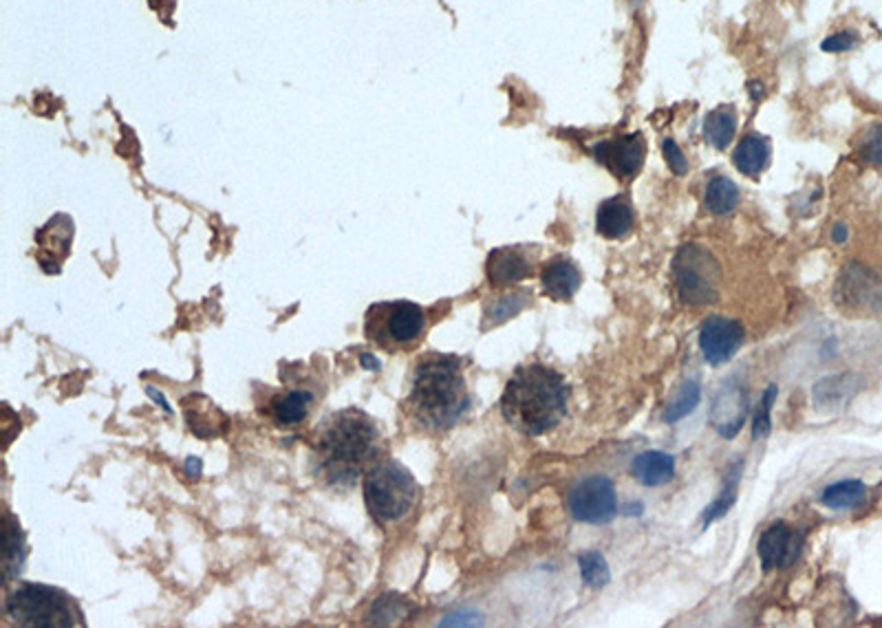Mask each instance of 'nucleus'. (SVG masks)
<instances>
[{
	"label": "nucleus",
	"mask_w": 882,
	"mask_h": 628,
	"mask_svg": "<svg viewBox=\"0 0 882 628\" xmlns=\"http://www.w3.org/2000/svg\"><path fill=\"white\" fill-rule=\"evenodd\" d=\"M737 479H739V470H737V474H733V479H730V483H728V487L724 490V494L717 498V501L708 507L706 510V514H704V527H708L711 525L713 521H717V518H722L728 510H730V505L735 503V492H737Z\"/></svg>",
	"instance_id": "nucleus-30"
},
{
	"label": "nucleus",
	"mask_w": 882,
	"mask_h": 628,
	"mask_svg": "<svg viewBox=\"0 0 882 628\" xmlns=\"http://www.w3.org/2000/svg\"><path fill=\"white\" fill-rule=\"evenodd\" d=\"M865 485L860 481H841L827 487L821 501L830 510H852L865 501Z\"/></svg>",
	"instance_id": "nucleus-25"
},
{
	"label": "nucleus",
	"mask_w": 882,
	"mask_h": 628,
	"mask_svg": "<svg viewBox=\"0 0 882 628\" xmlns=\"http://www.w3.org/2000/svg\"><path fill=\"white\" fill-rule=\"evenodd\" d=\"M631 472L642 485L649 487H658L669 483L675 474V459L671 454L666 452H658V450H649L636 457L631 465Z\"/></svg>",
	"instance_id": "nucleus-19"
},
{
	"label": "nucleus",
	"mask_w": 882,
	"mask_h": 628,
	"mask_svg": "<svg viewBox=\"0 0 882 628\" xmlns=\"http://www.w3.org/2000/svg\"><path fill=\"white\" fill-rule=\"evenodd\" d=\"M662 150H664L666 164H669V168L675 172V175H677V177L686 175V172H688V161H686V157H684V153H682V148L677 146V144L673 142V139H664Z\"/></svg>",
	"instance_id": "nucleus-32"
},
{
	"label": "nucleus",
	"mask_w": 882,
	"mask_h": 628,
	"mask_svg": "<svg viewBox=\"0 0 882 628\" xmlns=\"http://www.w3.org/2000/svg\"><path fill=\"white\" fill-rule=\"evenodd\" d=\"M858 155L865 164H882V124L869 128L865 133L863 142H860L858 148Z\"/></svg>",
	"instance_id": "nucleus-28"
},
{
	"label": "nucleus",
	"mask_w": 882,
	"mask_h": 628,
	"mask_svg": "<svg viewBox=\"0 0 882 628\" xmlns=\"http://www.w3.org/2000/svg\"><path fill=\"white\" fill-rule=\"evenodd\" d=\"M417 492L413 474L395 459L375 463L364 479L367 510L382 525L402 521L415 507Z\"/></svg>",
	"instance_id": "nucleus-5"
},
{
	"label": "nucleus",
	"mask_w": 882,
	"mask_h": 628,
	"mask_svg": "<svg viewBox=\"0 0 882 628\" xmlns=\"http://www.w3.org/2000/svg\"><path fill=\"white\" fill-rule=\"evenodd\" d=\"M744 338V327L737 320L713 316L702 324L699 346H702V353L708 364L722 366L739 351V346L744 344Z\"/></svg>",
	"instance_id": "nucleus-10"
},
{
	"label": "nucleus",
	"mask_w": 882,
	"mask_h": 628,
	"mask_svg": "<svg viewBox=\"0 0 882 628\" xmlns=\"http://www.w3.org/2000/svg\"><path fill=\"white\" fill-rule=\"evenodd\" d=\"M314 404H316V393L311 391V388L294 386L287 388V391L281 395H274L267 406H270V417L274 419L276 426L294 428L305 424Z\"/></svg>",
	"instance_id": "nucleus-15"
},
{
	"label": "nucleus",
	"mask_w": 882,
	"mask_h": 628,
	"mask_svg": "<svg viewBox=\"0 0 882 628\" xmlns=\"http://www.w3.org/2000/svg\"><path fill=\"white\" fill-rule=\"evenodd\" d=\"M475 613H455V615H448L446 620H441V624L444 626H455V624H468V626H475V624H481V620H468V617H472Z\"/></svg>",
	"instance_id": "nucleus-34"
},
{
	"label": "nucleus",
	"mask_w": 882,
	"mask_h": 628,
	"mask_svg": "<svg viewBox=\"0 0 882 628\" xmlns=\"http://www.w3.org/2000/svg\"><path fill=\"white\" fill-rule=\"evenodd\" d=\"M733 161H735V166H737V170L741 172V175L752 177V179L759 177L761 172L766 170L768 161H770V144H768V139L757 135V133L746 135L739 142L735 155H733Z\"/></svg>",
	"instance_id": "nucleus-20"
},
{
	"label": "nucleus",
	"mask_w": 882,
	"mask_h": 628,
	"mask_svg": "<svg viewBox=\"0 0 882 628\" xmlns=\"http://www.w3.org/2000/svg\"><path fill=\"white\" fill-rule=\"evenodd\" d=\"M5 613L9 622L18 626L64 628L82 624V613L73 598L60 589L45 587V584H18L14 591L7 593Z\"/></svg>",
	"instance_id": "nucleus-4"
},
{
	"label": "nucleus",
	"mask_w": 882,
	"mask_h": 628,
	"mask_svg": "<svg viewBox=\"0 0 882 628\" xmlns=\"http://www.w3.org/2000/svg\"><path fill=\"white\" fill-rule=\"evenodd\" d=\"M569 514H572L580 523L591 525H605L613 521V516L618 512V498L613 483L602 474L587 476V479L578 481L567 498Z\"/></svg>",
	"instance_id": "nucleus-8"
},
{
	"label": "nucleus",
	"mask_w": 882,
	"mask_h": 628,
	"mask_svg": "<svg viewBox=\"0 0 882 628\" xmlns=\"http://www.w3.org/2000/svg\"><path fill=\"white\" fill-rule=\"evenodd\" d=\"M470 408L461 360L453 355H428L415 366L404 410L426 430H448L459 424Z\"/></svg>",
	"instance_id": "nucleus-2"
},
{
	"label": "nucleus",
	"mask_w": 882,
	"mask_h": 628,
	"mask_svg": "<svg viewBox=\"0 0 882 628\" xmlns=\"http://www.w3.org/2000/svg\"><path fill=\"white\" fill-rule=\"evenodd\" d=\"M699 397H702V391H699V384L697 382H684L680 388H677V393L671 399V404L666 406L664 421H669V424H675V421H680L686 415H691L693 410H695V406L699 404Z\"/></svg>",
	"instance_id": "nucleus-26"
},
{
	"label": "nucleus",
	"mask_w": 882,
	"mask_h": 628,
	"mask_svg": "<svg viewBox=\"0 0 882 628\" xmlns=\"http://www.w3.org/2000/svg\"><path fill=\"white\" fill-rule=\"evenodd\" d=\"M803 534L794 532L785 523H774L759 538V558L766 571L790 567L801 556Z\"/></svg>",
	"instance_id": "nucleus-12"
},
{
	"label": "nucleus",
	"mask_w": 882,
	"mask_h": 628,
	"mask_svg": "<svg viewBox=\"0 0 882 628\" xmlns=\"http://www.w3.org/2000/svg\"><path fill=\"white\" fill-rule=\"evenodd\" d=\"M845 238H847V227L845 225H836L834 227V241L836 243H843Z\"/></svg>",
	"instance_id": "nucleus-35"
},
{
	"label": "nucleus",
	"mask_w": 882,
	"mask_h": 628,
	"mask_svg": "<svg viewBox=\"0 0 882 628\" xmlns=\"http://www.w3.org/2000/svg\"><path fill=\"white\" fill-rule=\"evenodd\" d=\"M486 274L490 285L508 287L532 274V261L521 247H499L488 256Z\"/></svg>",
	"instance_id": "nucleus-14"
},
{
	"label": "nucleus",
	"mask_w": 882,
	"mask_h": 628,
	"mask_svg": "<svg viewBox=\"0 0 882 628\" xmlns=\"http://www.w3.org/2000/svg\"><path fill=\"white\" fill-rule=\"evenodd\" d=\"M594 155L618 179H631L642 170L644 157H647V142H644L642 133L620 135L596 144Z\"/></svg>",
	"instance_id": "nucleus-9"
},
{
	"label": "nucleus",
	"mask_w": 882,
	"mask_h": 628,
	"mask_svg": "<svg viewBox=\"0 0 882 628\" xmlns=\"http://www.w3.org/2000/svg\"><path fill=\"white\" fill-rule=\"evenodd\" d=\"M737 203H739V190L728 177H715L708 181L704 194V205L708 212H713L717 216L730 214L737 208Z\"/></svg>",
	"instance_id": "nucleus-24"
},
{
	"label": "nucleus",
	"mask_w": 882,
	"mask_h": 628,
	"mask_svg": "<svg viewBox=\"0 0 882 628\" xmlns=\"http://www.w3.org/2000/svg\"><path fill=\"white\" fill-rule=\"evenodd\" d=\"M569 386L550 366L532 364L516 371L505 384L501 413L505 421L527 437L554 430L567 415Z\"/></svg>",
	"instance_id": "nucleus-3"
},
{
	"label": "nucleus",
	"mask_w": 882,
	"mask_h": 628,
	"mask_svg": "<svg viewBox=\"0 0 882 628\" xmlns=\"http://www.w3.org/2000/svg\"><path fill=\"white\" fill-rule=\"evenodd\" d=\"M402 615H404L402 602L393 600V598H380L378 602H375L373 611H371L373 622H378V624H389V622L393 624L395 617H402Z\"/></svg>",
	"instance_id": "nucleus-31"
},
{
	"label": "nucleus",
	"mask_w": 882,
	"mask_h": 628,
	"mask_svg": "<svg viewBox=\"0 0 882 628\" xmlns=\"http://www.w3.org/2000/svg\"><path fill=\"white\" fill-rule=\"evenodd\" d=\"M748 415V395L737 380H728L717 393L711 408V421L722 437H735Z\"/></svg>",
	"instance_id": "nucleus-13"
},
{
	"label": "nucleus",
	"mask_w": 882,
	"mask_h": 628,
	"mask_svg": "<svg viewBox=\"0 0 882 628\" xmlns=\"http://www.w3.org/2000/svg\"><path fill=\"white\" fill-rule=\"evenodd\" d=\"M426 329V313L411 300L375 302L367 311L364 333L382 351L411 349Z\"/></svg>",
	"instance_id": "nucleus-6"
},
{
	"label": "nucleus",
	"mask_w": 882,
	"mask_h": 628,
	"mask_svg": "<svg viewBox=\"0 0 882 628\" xmlns=\"http://www.w3.org/2000/svg\"><path fill=\"white\" fill-rule=\"evenodd\" d=\"M541 283L545 294L552 300L567 302L572 300L580 283H583V274H580V269L572 261H567V258H556V261H552L543 269Z\"/></svg>",
	"instance_id": "nucleus-16"
},
{
	"label": "nucleus",
	"mask_w": 882,
	"mask_h": 628,
	"mask_svg": "<svg viewBox=\"0 0 882 628\" xmlns=\"http://www.w3.org/2000/svg\"><path fill=\"white\" fill-rule=\"evenodd\" d=\"M578 567H580V576H583V582L591 589L605 587V584H609V580H611L607 560L602 558L598 551H587V554H580Z\"/></svg>",
	"instance_id": "nucleus-27"
},
{
	"label": "nucleus",
	"mask_w": 882,
	"mask_h": 628,
	"mask_svg": "<svg viewBox=\"0 0 882 628\" xmlns=\"http://www.w3.org/2000/svg\"><path fill=\"white\" fill-rule=\"evenodd\" d=\"M3 527H5V554H3V569H5V580L16 578L20 571H23V562H25V540L23 534H20V525L16 518L5 512L3 518Z\"/></svg>",
	"instance_id": "nucleus-22"
},
{
	"label": "nucleus",
	"mask_w": 882,
	"mask_h": 628,
	"mask_svg": "<svg viewBox=\"0 0 882 628\" xmlns=\"http://www.w3.org/2000/svg\"><path fill=\"white\" fill-rule=\"evenodd\" d=\"M750 86H752L750 93H752V97H755V100H757V97L763 93V91H759V89H761V84H759V82H752Z\"/></svg>",
	"instance_id": "nucleus-37"
},
{
	"label": "nucleus",
	"mask_w": 882,
	"mask_h": 628,
	"mask_svg": "<svg viewBox=\"0 0 882 628\" xmlns=\"http://www.w3.org/2000/svg\"><path fill=\"white\" fill-rule=\"evenodd\" d=\"M774 399H777V386H770L768 391L763 393V397H761V404H759V410H757L755 424H752V437H755V439L766 437L768 432H770V413H772Z\"/></svg>",
	"instance_id": "nucleus-29"
},
{
	"label": "nucleus",
	"mask_w": 882,
	"mask_h": 628,
	"mask_svg": "<svg viewBox=\"0 0 882 628\" xmlns=\"http://www.w3.org/2000/svg\"><path fill=\"white\" fill-rule=\"evenodd\" d=\"M675 287L682 302L691 307L713 305L722 287V267L704 245H682L673 258Z\"/></svg>",
	"instance_id": "nucleus-7"
},
{
	"label": "nucleus",
	"mask_w": 882,
	"mask_h": 628,
	"mask_svg": "<svg viewBox=\"0 0 882 628\" xmlns=\"http://www.w3.org/2000/svg\"><path fill=\"white\" fill-rule=\"evenodd\" d=\"M362 364H364V366H375V368H380V362L375 360L373 355H371V357H369V355H364V357H362Z\"/></svg>",
	"instance_id": "nucleus-36"
},
{
	"label": "nucleus",
	"mask_w": 882,
	"mask_h": 628,
	"mask_svg": "<svg viewBox=\"0 0 882 628\" xmlns=\"http://www.w3.org/2000/svg\"><path fill=\"white\" fill-rule=\"evenodd\" d=\"M530 298H532V294L527 289H519V291H512V294H505L501 298H494L486 307V313H483V318H486V322H483V329H490V327H497V324L508 322L510 318L516 316V313H521L527 307Z\"/></svg>",
	"instance_id": "nucleus-23"
},
{
	"label": "nucleus",
	"mask_w": 882,
	"mask_h": 628,
	"mask_svg": "<svg viewBox=\"0 0 882 628\" xmlns=\"http://www.w3.org/2000/svg\"><path fill=\"white\" fill-rule=\"evenodd\" d=\"M380 450V430L358 408H347L322 421L314 443V468L333 487L356 485Z\"/></svg>",
	"instance_id": "nucleus-1"
},
{
	"label": "nucleus",
	"mask_w": 882,
	"mask_h": 628,
	"mask_svg": "<svg viewBox=\"0 0 882 628\" xmlns=\"http://www.w3.org/2000/svg\"><path fill=\"white\" fill-rule=\"evenodd\" d=\"M854 45H856V34H854V31H843V34H836V36L827 38L823 42V51L843 53L847 49H852Z\"/></svg>",
	"instance_id": "nucleus-33"
},
{
	"label": "nucleus",
	"mask_w": 882,
	"mask_h": 628,
	"mask_svg": "<svg viewBox=\"0 0 882 628\" xmlns=\"http://www.w3.org/2000/svg\"><path fill=\"white\" fill-rule=\"evenodd\" d=\"M858 386L860 377L852 373L825 377V380L814 386V404L821 410L843 408L858 393Z\"/></svg>",
	"instance_id": "nucleus-18"
},
{
	"label": "nucleus",
	"mask_w": 882,
	"mask_h": 628,
	"mask_svg": "<svg viewBox=\"0 0 882 628\" xmlns=\"http://www.w3.org/2000/svg\"><path fill=\"white\" fill-rule=\"evenodd\" d=\"M596 227L598 234L611 238H625L631 230H633V205L627 197H618L607 199L605 203H600L598 208V216H596Z\"/></svg>",
	"instance_id": "nucleus-17"
},
{
	"label": "nucleus",
	"mask_w": 882,
	"mask_h": 628,
	"mask_svg": "<svg viewBox=\"0 0 882 628\" xmlns=\"http://www.w3.org/2000/svg\"><path fill=\"white\" fill-rule=\"evenodd\" d=\"M836 296L852 309L882 311V278L863 265H849L838 280Z\"/></svg>",
	"instance_id": "nucleus-11"
},
{
	"label": "nucleus",
	"mask_w": 882,
	"mask_h": 628,
	"mask_svg": "<svg viewBox=\"0 0 882 628\" xmlns=\"http://www.w3.org/2000/svg\"><path fill=\"white\" fill-rule=\"evenodd\" d=\"M737 131V113L733 106H719L713 113H708L704 122V137L706 142L715 146L717 150H726L728 144L733 142Z\"/></svg>",
	"instance_id": "nucleus-21"
}]
</instances>
